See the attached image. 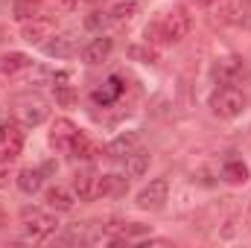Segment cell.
Listing matches in <instances>:
<instances>
[{
    "label": "cell",
    "mask_w": 251,
    "mask_h": 248,
    "mask_svg": "<svg viewBox=\"0 0 251 248\" xmlns=\"http://www.w3.org/2000/svg\"><path fill=\"white\" fill-rule=\"evenodd\" d=\"M73 190L82 201H94L100 196H105V175L100 173H79L73 178Z\"/></svg>",
    "instance_id": "52a82bcc"
},
{
    "label": "cell",
    "mask_w": 251,
    "mask_h": 248,
    "mask_svg": "<svg viewBox=\"0 0 251 248\" xmlns=\"http://www.w3.org/2000/svg\"><path fill=\"white\" fill-rule=\"evenodd\" d=\"M240 24H243L246 29H251V0H246V3H243V15H240Z\"/></svg>",
    "instance_id": "d4e9b609"
},
{
    "label": "cell",
    "mask_w": 251,
    "mask_h": 248,
    "mask_svg": "<svg viewBox=\"0 0 251 248\" xmlns=\"http://www.w3.org/2000/svg\"><path fill=\"white\" fill-rule=\"evenodd\" d=\"M24 149V131L18 123H3L0 125V164H9L21 155Z\"/></svg>",
    "instance_id": "8992f818"
},
{
    "label": "cell",
    "mask_w": 251,
    "mask_h": 248,
    "mask_svg": "<svg viewBox=\"0 0 251 248\" xmlns=\"http://www.w3.org/2000/svg\"><path fill=\"white\" fill-rule=\"evenodd\" d=\"M126 178L120 175H105V196H117V193H126Z\"/></svg>",
    "instance_id": "cb8c5ba5"
},
{
    "label": "cell",
    "mask_w": 251,
    "mask_h": 248,
    "mask_svg": "<svg viewBox=\"0 0 251 248\" xmlns=\"http://www.w3.org/2000/svg\"><path fill=\"white\" fill-rule=\"evenodd\" d=\"M3 225H6V216H3V213H0V228H3Z\"/></svg>",
    "instance_id": "83f0119b"
},
{
    "label": "cell",
    "mask_w": 251,
    "mask_h": 248,
    "mask_svg": "<svg viewBox=\"0 0 251 248\" xmlns=\"http://www.w3.org/2000/svg\"><path fill=\"white\" fill-rule=\"evenodd\" d=\"M123 161H126V170H128V175H143V173L149 170V152H143V149H134V152H128Z\"/></svg>",
    "instance_id": "e0dca14e"
},
{
    "label": "cell",
    "mask_w": 251,
    "mask_h": 248,
    "mask_svg": "<svg viewBox=\"0 0 251 248\" xmlns=\"http://www.w3.org/2000/svg\"><path fill=\"white\" fill-rule=\"evenodd\" d=\"M249 167L240 161V158H231V161H225L222 164V178L228 181V184H246L249 181Z\"/></svg>",
    "instance_id": "9a60e30c"
},
{
    "label": "cell",
    "mask_w": 251,
    "mask_h": 248,
    "mask_svg": "<svg viewBox=\"0 0 251 248\" xmlns=\"http://www.w3.org/2000/svg\"><path fill=\"white\" fill-rule=\"evenodd\" d=\"M47 9H53V15H70L76 9V0H44Z\"/></svg>",
    "instance_id": "7402d4cb"
},
{
    "label": "cell",
    "mask_w": 251,
    "mask_h": 248,
    "mask_svg": "<svg viewBox=\"0 0 251 248\" xmlns=\"http://www.w3.org/2000/svg\"><path fill=\"white\" fill-rule=\"evenodd\" d=\"M70 158H82V161H88V158H94V143L79 131V137H76V143H73V149H70Z\"/></svg>",
    "instance_id": "ffe728a7"
},
{
    "label": "cell",
    "mask_w": 251,
    "mask_h": 248,
    "mask_svg": "<svg viewBox=\"0 0 251 248\" xmlns=\"http://www.w3.org/2000/svg\"><path fill=\"white\" fill-rule=\"evenodd\" d=\"M53 32H56V18H50V15H38V18L21 21V38L29 41V44H44Z\"/></svg>",
    "instance_id": "277c9868"
},
{
    "label": "cell",
    "mask_w": 251,
    "mask_h": 248,
    "mask_svg": "<svg viewBox=\"0 0 251 248\" xmlns=\"http://www.w3.org/2000/svg\"><path fill=\"white\" fill-rule=\"evenodd\" d=\"M201 6H210V3H219V0H199Z\"/></svg>",
    "instance_id": "484cf974"
},
{
    "label": "cell",
    "mask_w": 251,
    "mask_h": 248,
    "mask_svg": "<svg viewBox=\"0 0 251 248\" xmlns=\"http://www.w3.org/2000/svg\"><path fill=\"white\" fill-rule=\"evenodd\" d=\"M246 216H249V228H251V201H249V213Z\"/></svg>",
    "instance_id": "4316f807"
},
{
    "label": "cell",
    "mask_w": 251,
    "mask_h": 248,
    "mask_svg": "<svg viewBox=\"0 0 251 248\" xmlns=\"http://www.w3.org/2000/svg\"><path fill=\"white\" fill-rule=\"evenodd\" d=\"M44 201H47L53 210H70V207H73V196H70L64 187H50L47 196H44Z\"/></svg>",
    "instance_id": "ac0fdd59"
},
{
    "label": "cell",
    "mask_w": 251,
    "mask_h": 248,
    "mask_svg": "<svg viewBox=\"0 0 251 248\" xmlns=\"http://www.w3.org/2000/svg\"><path fill=\"white\" fill-rule=\"evenodd\" d=\"M44 53L53 56V59H70V56H76V38L70 32L56 35V38L50 35V41L44 44Z\"/></svg>",
    "instance_id": "30bf717a"
},
{
    "label": "cell",
    "mask_w": 251,
    "mask_h": 248,
    "mask_svg": "<svg viewBox=\"0 0 251 248\" xmlns=\"http://www.w3.org/2000/svg\"><path fill=\"white\" fill-rule=\"evenodd\" d=\"M134 149H137V137H134V134H120V137L108 146V155L120 161V158H126V155L134 152Z\"/></svg>",
    "instance_id": "d6986e66"
},
{
    "label": "cell",
    "mask_w": 251,
    "mask_h": 248,
    "mask_svg": "<svg viewBox=\"0 0 251 248\" xmlns=\"http://www.w3.org/2000/svg\"><path fill=\"white\" fill-rule=\"evenodd\" d=\"M123 91H126V82L120 79V76H111V79H108V82L94 94V102H100V105H111Z\"/></svg>",
    "instance_id": "5bb4252c"
},
{
    "label": "cell",
    "mask_w": 251,
    "mask_h": 248,
    "mask_svg": "<svg viewBox=\"0 0 251 248\" xmlns=\"http://www.w3.org/2000/svg\"><path fill=\"white\" fill-rule=\"evenodd\" d=\"M21 228H24V234H26L29 240H47L50 234H56L59 222H56V216H50V213H44V210L26 207V210L21 213Z\"/></svg>",
    "instance_id": "3957f363"
},
{
    "label": "cell",
    "mask_w": 251,
    "mask_h": 248,
    "mask_svg": "<svg viewBox=\"0 0 251 248\" xmlns=\"http://www.w3.org/2000/svg\"><path fill=\"white\" fill-rule=\"evenodd\" d=\"M190 32V15L184 6H173L146 29V41H161V44H178Z\"/></svg>",
    "instance_id": "6da1fadb"
},
{
    "label": "cell",
    "mask_w": 251,
    "mask_h": 248,
    "mask_svg": "<svg viewBox=\"0 0 251 248\" xmlns=\"http://www.w3.org/2000/svg\"><path fill=\"white\" fill-rule=\"evenodd\" d=\"M15 181H18V190H21V193L32 196V193H38L41 184H44V170H32V167H26V170L18 173Z\"/></svg>",
    "instance_id": "7c38bea8"
},
{
    "label": "cell",
    "mask_w": 251,
    "mask_h": 248,
    "mask_svg": "<svg viewBox=\"0 0 251 248\" xmlns=\"http://www.w3.org/2000/svg\"><path fill=\"white\" fill-rule=\"evenodd\" d=\"M29 64L32 62H29L26 53H3V56H0V73H3V76H18V73H24Z\"/></svg>",
    "instance_id": "4fadbf2b"
},
{
    "label": "cell",
    "mask_w": 251,
    "mask_h": 248,
    "mask_svg": "<svg viewBox=\"0 0 251 248\" xmlns=\"http://www.w3.org/2000/svg\"><path fill=\"white\" fill-rule=\"evenodd\" d=\"M114 50V41L111 38H105V35H100V38H94L85 50H82V59L88 64H100V62H105L108 59V53Z\"/></svg>",
    "instance_id": "8fae6325"
},
{
    "label": "cell",
    "mask_w": 251,
    "mask_h": 248,
    "mask_svg": "<svg viewBox=\"0 0 251 248\" xmlns=\"http://www.w3.org/2000/svg\"><path fill=\"white\" fill-rule=\"evenodd\" d=\"M167 193H170V181H167V178H155V181H149V184L137 193V207H143V210H158V207H164Z\"/></svg>",
    "instance_id": "ba28073f"
},
{
    "label": "cell",
    "mask_w": 251,
    "mask_h": 248,
    "mask_svg": "<svg viewBox=\"0 0 251 248\" xmlns=\"http://www.w3.org/2000/svg\"><path fill=\"white\" fill-rule=\"evenodd\" d=\"M243 108H246V94L240 88H234V85H222L210 97V111L219 120H234V117L243 114Z\"/></svg>",
    "instance_id": "7a4b0ae2"
},
{
    "label": "cell",
    "mask_w": 251,
    "mask_h": 248,
    "mask_svg": "<svg viewBox=\"0 0 251 248\" xmlns=\"http://www.w3.org/2000/svg\"><path fill=\"white\" fill-rule=\"evenodd\" d=\"M15 114H18L21 125H41L47 120L50 108H47V102L41 97H21L18 105H15Z\"/></svg>",
    "instance_id": "5b68a950"
},
{
    "label": "cell",
    "mask_w": 251,
    "mask_h": 248,
    "mask_svg": "<svg viewBox=\"0 0 251 248\" xmlns=\"http://www.w3.org/2000/svg\"><path fill=\"white\" fill-rule=\"evenodd\" d=\"M128 56H131V59H140L143 64H155V62H158V53H155V50H149V47H131V50H128Z\"/></svg>",
    "instance_id": "603a6c76"
},
{
    "label": "cell",
    "mask_w": 251,
    "mask_h": 248,
    "mask_svg": "<svg viewBox=\"0 0 251 248\" xmlns=\"http://www.w3.org/2000/svg\"><path fill=\"white\" fill-rule=\"evenodd\" d=\"M44 0H15V6H12V12H15V18L18 21H29V18H38V15H44Z\"/></svg>",
    "instance_id": "2e32d148"
},
{
    "label": "cell",
    "mask_w": 251,
    "mask_h": 248,
    "mask_svg": "<svg viewBox=\"0 0 251 248\" xmlns=\"http://www.w3.org/2000/svg\"><path fill=\"white\" fill-rule=\"evenodd\" d=\"M134 12H137V3H134V0H123V3H117L108 15H111L114 21H128Z\"/></svg>",
    "instance_id": "44dd1931"
},
{
    "label": "cell",
    "mask_w": 251,
    "mask_h": 248,
    "mask_svg": "<svg viewBox=\"0 0 251 248\" xmlns=\"http://www.w3.org/2000/svg\"><path fill=\"white\" fill-rule=\"evenodd\" d=\"M76 137H79V128L70 123L67 117H62V120H56V123H53V131H50V146H53V149H59V152H64V155H70V149H73Z\"/></svg>",
    "instance_id": "9c48e42d"
}]
</instances>
